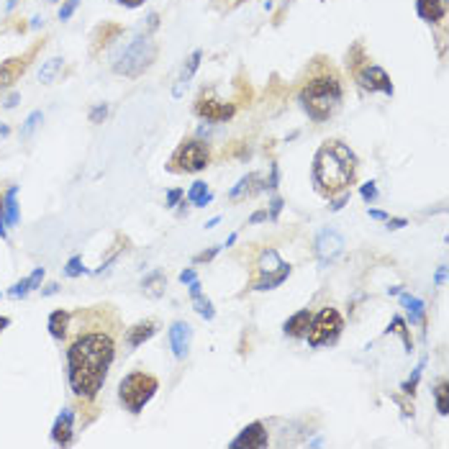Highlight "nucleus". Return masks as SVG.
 <instances>
[{
	"label": "nucleus",
	"instance_id": "obj_56",
	"mask_svg": "<svg viewBox=\"0 0 449 449\" xmlns=\"http://www.w3.org/2000/svg\"><path fill=\"white\" fill-rule=\"evenodd\" d=\"M0 137H8V126H0Z\"/></svg>",
	"mask_w": 449,
	"mask_h": 449
},
{
	"label": "nucleus",
	"instance_id": "obj_40",
	"mask_svg": "<svg viewBox=\"0 0 449 449\" xmlns=\"http://www.w3.org/2000/svg\"><path fill=\"white\" fill-rule=\"evenodd\" d=\"M221 252V246H211V249H205V252H200V254H196L193 257V264H203V262H211L216 254Z\"/></svg>",
	"mask_w": 449,
	"mask_h": 449
},
{
	"label": "nucleus",
	"instance_id": "obj_23",
	"mask_svg": "<svg viewBox=\"0 0 449 449\" xmlns=\"http://www.w3.org/2000/svg\"><path fill=\"white\" fill-rule=\"evenodd\" d=\"M165 288H167V277L162 270H152V273L141 280V290L147 298H162L165 295Z\"/></svg>",
	"mask_w": 449,
	"mask_h": 449
},
{
	"label": "nucleus",
	"instance_id": "obj_28",
	"mask_svg": "<svg viewBox=\"0 0 449 449\" xmlns=\"http://www.w3.org/2000/svg\"><path fill=\"white\" fill-rule=\"evenodd\" d=\"M434 400H437V411H439V416H447L449 413V382L444 380V378L434 385Z\"/></svg>",
	"mask_w": 449,
	"mask_h": 449
},
{
	"label": "nucleus",
	"instance_id": "obj_42",
	"mask_svg": "<svg viewBox=\"0 0 449 449\" xmlns=\"http://www.w3.org/2000/svg\"><path fill=\"white\" fill-rule=\"evenodd\" d=\"M0 239L8 242V224H5V205H3V193H0Z\"/></svg>",
	"mask_w": 449,
	"mask_h": 449
},
{
	"label": "nucleus",
	"instance_id": "obj_48",
	"mask_svg": "<svg viewBox=\"0 0 449 449\" xmlns=\"http://www.w3.org/2000/svg\"><path fill=\"white\" fill-rule=\"evenodd\" d=\"M444 277H447V264H441L437 275H434V285H444Z\"/></svg>",
	"mask_w": 449,
	"mask_h": 449
},
{
	"label": "nucleus",
	"instance_id": "obj_17",
	"mask_svg": "<svg viewBox=\"0 0 449 449\" xmlns=\"http://www.w3.org/2000/svg\"><path fill=\"white\" fill-rule=\"evenodd\" d=\"M200 59H203V49H196L190 57L185 59V65H183V69H180V78H177V85L172 88V95H175V98H183V90L187 88V82H190L193 75L198 72Z\"/></svg>",
	"mask_w": 449,
	"mask_h": 449
},
{
	"label": "nucleus",
	"instance_id": "obj_37",
	"mask_svg": "<svg viewBox=\"0 0 449 449\" xmlns=\"http://www.w3.org/2000/svg\"><path fill=\"white\" fill-rule=\"evenodd\" d=\"M108 116V106L106 103H98V106H93L90 108V124H100V121H103V118Z\"/></svg>",
	"mask_w": 449,
	"mask_h": 449
},
{
	"label": "nucleus",
	"instance_id": "obj_35",
	"mask_svg": "<svg viewBox=\"0 0 449 449\" xmlns=\"http://www.w3.org/2000/svg\"><path fill=\"white\" fill-rule=\"evenodd\" d=\"M31 293V288H29V277H23V280H19V283L13 285L8 290V295L10 298H26V295Z\"/></svg>",
	"mask_w": 449,
	"mask_h": 449
},
{
	"label": "nucleus",
	"instance_id": "obj_32",
	"mask_svg": "<svg viewBox=\"0 0 449 449\" xmlns=\"http://www.w3.org/2000/svg\"><path fill=\"white\" fill-rule=\"evenodd\" d=\"M41 111H34V113H29V118L23 121V128H21V139H29L34 131H36V126L41 124Z\"/></svg>",
	"mask_w": 449,
	"mask_h": 449
},
{
	"label": "nucleus",
	"instance_id": "obj_9",
	"mask_svg": "<svg viewBox=\"0 0 449 449\" xmlns=\"http://www.w3.org/2000/svg\"><path fill=\"white\" fill-rule=\"evenodd\" d=\"M352 75L360 82L362 90L367 93H385V95H393V80L391 75L380 67V65H372L370 59H365L360 65L352 67Z\"/></svg>",
	"mask_w": 449,
	"mask_h": 449
},
{
	"label": "nucleus",
	"instance_id": "obj_13",
	"mask_svg": "<svg viewBox=\"0 0 449 449\" xmlns=\"http://www.w3.org/2000/svg\"><path fill=\"white\" fill-rule=\"evenodd\" d=\"M267 441H270V434H267V426H264L262 421H254L249 426L239 431V437L231 439L229 447L231 449H264L267 447Z\"/></svg>",
	"mask_w": 449,
	"mask_h": 449
},
{
	"label": "nucleus",
	"instance_id": "obj_39",
	"mask_svg": "<svg viewBox=\"0 0 449 449\" xmlns=\"http://www.w3.org/2000/svg\"><path fill=\"white\" fill-rule=\"evenodd\" d=\"M347 203H349V190H347V193H342V196L329 198V211H334V214H336V211H342Z\"/></svg>",
	"mask_w": 449,
	"mask_h": 449
},
{
	"label": "nucleus",
	"instance_id": "obj_33",
	"mask_svg": "<svg viewBox=\"0 0 449 449\" xmlns=\"http://www.w3.org/2000/svg\"><path fill=\"white\" fill-rule=\"evenodd\" d=\"M65 275H67V277H80V275H85V264H82V257H80V254L69 257L67 267H65Z\"/></svg>",
	"mask_w": 449,
	"mask_h": 449
},
{
	"label": "nucleus",
	"instance_id": "obj_51",
	"mask_svg": "<svg viewBox=\"0 0 449 449\" xmlns=\"http://www.w3.org/2000/svg\"><path fill=\"white\" fill-rule=\"evenodd\" d=\"M54 293H59V285L57 283H49L44 290H41V295H54Z\"/></svg>",
	"mask_w": 449,
	"mask_h": 449
},
{
	"label": "nucleus",
	"instance_id": "obj_49",
	"mask_svg": "<svg viewBox=\"0 0 449 449\" xmlns=\"http://www.w3.org/2000/svg\"><path fill=\"white\" fill-rule=\"evenodd\" d=\"M118 5H124V8H139V5H144L147 0H116Z\"/></svg>",
	"mask_w": 449,
	"mask_h": 449
},
{
	"label": "nucleus",
	"instance_id": "obj_52",
	"mask_svg": "<svg viewBox=\"0 0 449 449\" xmlns=\"http://www.w3.org/2000/svg\"><path fill=\"white\" fill-rule=\"evenodd\" d=\"M19 98H21L19 93H10V95H8V100H5V103H3V106H5V108H13V106H16V103H19Z\"/></svg>",
	"mask_w": 449,
	"mask_h": 449
},
{
	"label": "nucleus",
	"instance_id": "obj_43",
	"mask_svg": "<svg viewBox=\"0 0 449 449\" xmlns=\"http://www.w3.org/2000/svg\"><path fill=\"white\" fill-rule=\"evenodd\" d=\"M277 183H280V167L273 165L270 167V180H264V187H267V190H275Z\"/></svg>",
	"mask_w": 449,
	"mask_h": 449
},
{
	"label": "nucleus",
	"instance_id": "obj_16",
	"mask_svg": "<svg viewBox=\"0 0 449 449\" xmlns=\"http://www.w3.org/2000/svg\"><path fill=\"white\" fill-rule=\"evenodd\" d=\"M157 332H159L157 321H152V319L139 321V323H134V326H128L126 329V334H124V344H126L128 349H137V347H141V344H147Z\"/></svg>",
	"mask_w": 449,
	"mask_h": 449
},
{
	"label": "nucleus",
	"instance_id": "obj_3",
	"mask_svg": "<svg viewBox=\"0 0 449 449\" xmlns=\"http://www.w3.org/2000/svg\"><path fill=\"white\" fill-rule=\"evenodd\" d=\"M344 100V85L336 72L313 75L298 93V103L313 121H329Z\"/></svg>",
	"mask_w": 449,
	"mask_h": 449
},
{
	"label": "nucleus",
	"instance_id": "obj_50",
	"mask_svg": "<svg viewBox=\"0 0 449 449\" xmlns=\"http://www.w3.org/2000/svg\"><path fill=\"white\" fill-rule=\"evenodd\" d=\"M367 214H370V218H375V221H385V218H388V214H385V211H378V208H370Z\"/></svg>",
	"mask_w": 449,
	"mask_h": 449
},
{
	"label": "nucleus",
	"instance_id": "obj_8",
	"mask_svg": "<svg viewBox=\"0 0 449 449\" xmlns=\"http://www.w3.org/2000/svg\"><path fill=\"white\" fill-rule=\"evenodd\" d=\"M342 329H344L342 313L336 311V308H332V306H326V308H321L311 319V326H308V334H306L308 347H313V349L329 347V344H334L342 336Z\"/></svg>",
	"mask_w": 449,
	"mask_h": 449
},
{
	"label": "nucleus",
	"instance_id": "obj_54",
	"mask_svg": "<svg viewBox=\"0 0 449 449\" xmlns=\"http://www.w3.org/2000/svg\"><path fill=\"white\" fill-rule=\"evenodd\" d=\"M218 221H221V218H218V216H216V218H211V221H208V224H205V229H214V226L218 224Z\"/></svg>",
	"mask_w": 449,
	"mask_h": 449
},
{
	"label": "nucleus",
	"instance_id": "obj_47",
	"mask_svg": "<svg viewBox=\"0 0 449 449\" xmlns=\"http://www.w3.org/2000/svg\"><path fill=\"white\" fill-rule=\"evenodd\" d=\"M193 280H198L196 270H190V267H187V270H183V273H180V283H183V285H190Z\"/></svg>",
	"mask_w": 449,
	"mask_h": 449
},
{
	"label": "nucleus",
	"instance_id": "obj_27",
	"mask_svg": "<svg viewBox=\"0 0 449 449\" xmlns=\"http://www.w3.org/2000/svg\"><path fill=\"white\" fill-rule=\"evenodd\" d=\"M187 200L193 205H198V208H205V205L214 200V193L208 190V185H205L203 180H198V183H193V187L187 190Z\"/></svg>",
	"mask_w": 449,
	"mask_h": 449
},
{
	"label": "nucleus",
	"instance_id": "obj_18",
	"mask_svg": "<svg viewBox=\"0 0 449 449\" xmlns=\"http://www.w3.org/2000/svg\"><path fill=\"white\" fill-rule=\"evenodd\" d=\"M311 319L313 313L308 308H303V311L293 313L288 321L283 323V332L285 336H290V339H303L306 334H308V326H311Z\"/></svg>",
	"mask_w": 449,
	"mask_h": 449
},
{
	"label": "nucleus",
	"instance_id": "obj_45",
	"mask_svg": "<svg viewBox=\"0 0 449 449\" xmlns=\"http://www.w3.org/2000/svg\"><path fill=\"white\" fill-rule=\"evenodd\" d=\"M385 224H388V229H391V231H395V229H403V226H408V221H406V218H391V216H388V218H385Z\"/></svg>",
	"mask_w": 449,
	"mask_h": 449
},
{
	"label": "nucleus",
	"instance_id": "obj_4",
	"mask_svg": "<svg viewBox=\"0 0 449 449\" xmlns=\"http://www.w3.org/2000/svg\"><path fill=\"white\" fill-rule=\"evenodd\" d=\"M159 54V44H157L149 34H139L137 39L128 44L113 62V72L124 75V78H141L152 65L157 62Z\"/></svg>",
	"mask_w": 449,
	"mask_h": 449
},
{
	"label": "nucleus",
	"instance_id": "obj_19",
	"mask_svg": "<svg viewBox=\"0 0 449 449\" xmlns=\"http://www.w3.org/2000/svg\"><path fill=\"white\" fill-rule=\"evenodd\" d=\"M400 295V306L406 308V316H408V323L413 326H426V308H424V301H419L416 295L411 293H398ZM426 332V329H424Z\"/></svg>",
	"mask_w": 449,
	"mask_h": 449
},
{
	"label": "nucleus",
	"instance_id": "obj_14",
	"mask_svg": "<svg viewBox=\"0 0 449 449\" xmlns=\"http://www.w3.org/2000/svg\"><path fill=\"white\" fill-rule=\"evenodd\" d=\"M72 437H75V411L62 408V413L51 426V441L59 447H67V444H72Z\"/></svg>",
	"mask_w": 449,
	"mask_h": 449
},
{
	"label": "nucleus",
	"instance_id": "obj_53",
	"mask_svg": "<svg viewBox=\"0 0 449 449\" xmlns=\"http://www.w3.org/2000/svg\"><path fill=\"white\" fill-rule=\"evenodd\" d=\"M8 326H10V319H8V316H0V334L5 332Z\"/></svg>",
	"mask_w": 449,
	"mask_h": 449
},
{
	"label": "nucleus",
	"instance_id": "obj_41",
	"mask_svg": "<svg viewBox=\"0 0 449 449\" xmlns=\"http://www.w3.org/2000/svg\"><path fill=\"white\" fill-rule=\"evenodd\" d=\"M44 267H36V270H34V273L29 275V288L31 290H39L41 288V283H44Z\"/></svg>",
	"mask_w": 449,
	"mask_h": 449
},
{
	"label": "nucleus",
	"instance_id": "obj_44",
	"mask_svg": "<svg viewBox=\"0 0 449 449\" xmlns=\"http://www.w3.org/2000/svg\"><path fill=\"white\" fill-rule=\"evenodd\" d=\"M280 211H283V198L275 196L273 200H270V211H267V214H270V221H275V218L280 216Z\"/></svg>",
	"mask_w": 449,
	"mask_h": 449
},
{
	"label": "nucleus",
	"instance_id": "obj_34",
	"mask_svg": "<svg viewBox=\"0 0 449 449\" xmlns=\"http://www.w3.org/2000/svg\"><path fill=\"white\" fill-rule=\"evenodd\" d=\"M360 196L365 203H375V200H378V183H375V180L365 183V185L360 187Z\"/></svg>",
	"mask_w": 449,
	"mask_h": 449
},
{
	"label": "nucleus",
	"instance_id": "obj_12",
	"mask_svg": "<svg viewBox=\"0 0 449 449\" xmlns=\"http://www.w3.org/2000/svg\"><path fill=\"white\" fill-rule=\"evenodd\" d=\"M313 246H316L319 262L326 267V264H332L344 252V236L339 231H334V229H323L321 234L316 236V244Z\"/></svg>",
	"mask_w": 449,
	"mask_h": 449
},
{
	"label": "nucleus",
	"instance_id": "obj_21",
	"mask_svg": "<svg viewBox=\"0 0 449 449\" xmlns=\"http://www.w3.org/2000/svg\"><path fill=\"white\" fill-rule=\"evenodd\" d=\"M187 288H190V303H193V308H196L198 316H200V319H205V321H214L216 308H214V303H211V298H208V295H203V290H200V283H198V280H193V283L187 285Z\"/></svg>",
	"mask_w": 449,
	"mask_h": 449
},
{
	"label": "nucleus",
	"instance_id": "obj_36",
	"mask_svg": "<svg viewBox=\"0 0 449 449\" xmlns=\"http://www.w3.org/2000/svg\"><path fill=\"white\" fill-rule=\"evenodd\" d=\"M78 5H80V0H65V5L59 8V21H69V19H72V13L78 10Z\"/></svg>",
	"mask_w": 449,
	"mask_h": 449
},
{
	"label": "nucleus",
	"instance_id": "obj_2",
	"mask_svg": "<svg viewBox=\"0 0 449 449\" xmlns=\"http://www.w3.org/2000/svg\"><path fill=\"white\" fill-rule=\"evenodd\" d=\"M357 154L352 152L344 141L339 139H329L323 141L319 152L313 154L311 177L316 193L323 198L342 196L349 190V185L357 183Z\"/></svg>",
	"mask_w": 449,
	"mask_h": 449
},
{
	"label": "nucleus",
	"instance_id": "obj_25",
	"mask_svg": "<svg viewBox=\"0 0 449 449\" xmlns=\"http://www.w3.org/2000/svg\"><path fill=\"white\" fill-rule=\"evenodd\" d=\"M16 196H19V185L8 187V193H3V205H5V224L16 226L21 221V211H19V203H16Z\"/></svg>",
	"mask_w": 449,
	"mask_h": 449
},
{
	"label": "nucleus",
	"instance_id": "obj_20",
	"mask_svg": "<svg viewBox=\"0 0 449 449\" xmlns=\"http://www.w3.org/2000/svg\"><path fill=\"white\" fill-rule=\"evenodd\" d=\"M69 321H72V313L59 308V311L49 313V321H47V329H49L51 339L54 342H67V334H69Z\"/></svg>",
	"mask_w": 449,
	"mask_h": 449
},
{
	"label": "nucleus",
	"instance_id": "obj_22",
	"mask_svg": "<svg viewBox=\"0 0 449 449\" xmlns=\"http://www.w3.org/2000/svg\"><path fill=\"white\" fill-rule=\"evenodd\" d=\"M416 13L426 23H439L447 16V0H416Z\"/></svg>",
	"mask_w": 449,
	"mask_h": 449
},
{
	"label": "nucleus",
	"instance_id": "obj_6",
	"mask_svg": "<svg viewBox=\"0 0 449 449\" xmlns=\"http://www.w3.org/2000/svg\"><path fill=\"white\" fill-rule=\"evenodd\" d=\"M211 165V147L200 139H183L180 147L172 152L167 170L175 175H187V172H203Z\"/></svg>",
	"mask_w": 449,
	"mask_h": 449
},
{
	"label": "nucleus",
	"instance_id": "obj_31",
	"mask_svg": "<svg viewBox=\"0 0 449 449\" xmlns=\"http://www.w3.org/2000/svg\"><path fill=\"white\" fill-rule=\"evenodd\" d=\"M62 62H65L62 57L47 59V62L41 65V69H39V82H51V80H54V75H57L59 69H62Z\"/></svg>",
	"mask_w": 449,
	"mask_h": 449
},
{
	"label": "nucleus",
	"instance_id": "obj_30",
	"mask_svg": "<svg viewBox=\"0 0 449 449\" xmlns=\"http://www.w3.org/2000/svg\"><path fill=\"white\" fill-rule=\"evenodd\" d=\"M257 180H260V175H257V172H249V175H244L234 187H231V190H229V198H231V200H236V198H242L244 193H252V185L257 183Z\"/></svg>",
	"mask_w": 449,
	"mask_h": 449
},
{
	"label": "nucleus",
	"instance_id": "obj_15",
	"mask_svg": "<svg viewBox=\"0 0 449 449\" xmlns=\"http://www.w3.org/2000/svg\"><path fill=\"white\" fill-rule=\"evenodd\" d=\"M190 342H193V329H190V323L175 321L170 326V347H172V354H175L177 360H185L187 357Z\"/></svg>",
	"mask_w": 449,
	"mask_h": 449
},
{
	"label": "nucleus",
	"instance_id": "obj_55",
	"mask_svg": "<svg viewBox=\"0 0 449 449\" xmlns=\"http://www.w3.org/2000/svg\"><path fill=\"white\" fill-rule=\"evenodd\" d=\"M388 293H391V295H398V293H400V285H395V288H388Z\"/></svg>",
	"mask_w": 449,
	"mask_h": 449
},
{
	"label": "nucleus",
	"instance_id": "obj_1",
	"mask_svg": "<svg viewBox=\"0 0 449 449\" xmlns=\"http://www.w3.org/2000/svg\"><path fill=\"white\" fill-rule=\"evenodd\" d=\"M78 326L69 321L67 342V382L80 408L98 411V395L108 380L111 365L116 360L118 339L124 326L111 303L80 308L72 313Z\"/></svg>",
	"mask_w": 449,
	"mask_h": 449
},
{
	"label": "nucleus",
	"instance_id": "obj_29",
	"mask_svg": "<svg viewBox=\"0 0 449 449\" xmlns=\"http://www.w3.org/2000/svg\"><path fill=\"white\" fill-rule=\"evenodd\" d=\"M424 367H426V357L413 367V372H411V378L403 385H400V391H403V395H408V398H413L416 395V388H419V380H421V372H424Z\"/></svg>",
	"mask_w": 449,
	"mask_h": 449
},
{
	"label": "nucleus",
	"instance_id": "obj_26",
	"mask_svg": "<svg viewBox=\"0 0 449 449\" xmlns=\"http://www.w3.org/2000/svg\"><path fill=\"white\" fill-rule=\"evenodd\" d=\"M385 334H398L400 339H403V347H406V352H413V339H411V332H408V321L403 319V316H393V321L388 323V329H385Z\"/></svg>",
	"mask_w": 449,
	"mask_h": 449
},
{
	"label": "nucleus",
	"instance_id": "obj_11",
	"mask_svg": "<svg viewBox=\"0 0 449 449\" xmlns=\"http://www.w3.org/2000/svg\"><path fill=\"white\" fill-rule=\"evenodd\" d=\"M44 47V41H36L26 54H19V57H10L5 62H0V95L8 88H13V82L19 78H23V72L29 69L31 59L36 57V51Z\"/></svg>",
	"mask_w": 449,
	"mask_h": 449
},
{
	"label": "nucleus",
	"instance_id": "obj_57",
	"mask_svg": "<svg viewBox=\"0 0 449 449\" xmlns=\"http://www.w3.org/2000/svg\"><path fill=\"white\" fill-rule=\"evenodd\" d=\"M0 298H3V293H0Z\"/></svg>",
	"mask_w": 449,
	"mask_h": 449
},
{
	"label": "nucleus",
	"instance_id": "obj_38",
	"mask_svg": "<svg viewBox=\"0 0 449 449\" xmlns=\"http://www.w3.org/2000/svg\"><path fill=\"white\" fill-rule=\"evenodd\" d=\"M185 198V190L183 187H175V190H167V198H165V205L167 208H175L180 200Z\"/></svg>",
	"mask_w": 449,
	"mask_h": 449
},
{
	"label": "nucleus",
	"instance_id": "obj_5",
	"mask_svg": "<svg viewBox=\"0 0 449 449\" xmlns=\"http://www.w3.org/2000/svg\"><path fill=\"white\" fill-rule=\"evenodd\" d=\"M157 391H159V380H157L154 375H149L144 370H134L128 372L126 378L121 380L118 385V400H121V406L128 411V413H141L144 406H147L149 400L154 398Z\"/></svg>",
	"mask_w": 449,
	"mask_h": 449
},
{
	"label": "nucleus",
	"instance_id": "obj_10",
	"mask_svg": "<svg viewBox=\"0 0 449 449\" xmlns=\"http://www.w3.org/2000/svg\"><path fill=\"white\" fill-rule=\"evenodd\" d=\"M196 116L208 121V124H226V121H231L236 116V103H231V100H218L208 90V93H203L196 100Z\"/></svg>",
	"mask_w": 449,
	"mask_h": 449
},
{
	"label": "nucleus",
	"instance_id": "obj_24",
	"mask_svg": "<svg viewBox=\"0 0 449 449\" xmlns=\"http://www.w3.org/2000/svg\"><path fill=\"white\" fill-rule=\"evenodd\" d=\"M118 34H124V29H121L118 23H106V21H103V26H98V31H95V39H93V41H95V44H93V54H98L103 47H108L111 41L116 39Z\"/></svg>",
	"mask_w": 449,
	"mask_h": 449
},
{
	"label": "nucleus",
	"instance_id": "obj_7",
	"mask_svg": "<svg viewBox=\"0 0 449 449\" xmlns=\"http://www.w3.org/2000/svg\"><path fill=\"white\" fill-rule=\"evenodd\" d=\"M290 273H293V267L277 254V249L270 246V249H264V252L260 254V262H257V277H254V283H252V290H260V293L273 290V288H277V285H283L285 280L290 277Z\"/></svg>",
	"mask_w": 449,
	"mask_h": 449
},
{
	"label": "nucleus",
	"instance_id": "obj_46",
	"mask_svg": "<svg viewBox=\"0 0 449 449\" xmlns=\"http://www.w3.org/2000/svg\"><path fill=\"white\" fill-rule=\"evenodd\" d=\"M262 221H270V214H267V211H254V214L249 216V224H262Z\"/></svg>",
	"mask_w": 449,
	"mask_h": 449
}]
</instances>
